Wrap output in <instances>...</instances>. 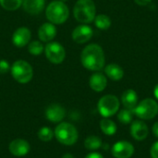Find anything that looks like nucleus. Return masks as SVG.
<instances>
[{
  "instance_id": "0eeeda50",
  "label": "nucleus",
  "mask_w": 158,
  "mask_h": 158,
  "mask_svg": "<svg viewBox=\"0 0 158 158\" xmlns=\"http://www.w3.org/2000/svg\"><path fill=\"white\" fill-rule=\"evenodd\" d=\"M134 113L141 119H152L158 114L157 102L152 98H146L136 106L134 108Z\"/></svg>"
},
{
  "instance_id": "7ed1b4c3",
  "label": "nucleus",
  "mask_w": 158,
  "mask_h": 158,
  "mask_svg": "<svg viewBox=\"0 0 158 158\" xmlns=\"http://www.w3.org/2000/svg\"><path fill=\"white\" fill-rule=\"evenodd\" d=\"M45 15L51 23L63 24L69 19V10L66 3L59 0H55L47 6L45 9Z\"/></svg>"
},
{
  "instance_id": "dca6fc26",
  "label": "nucleus",
  "mask_w": 158,
  "mask_h": 158,
  "mask_svg": "<svg viewBox=\"0 0 158 158\" xmlns=\"http://www.w3.org/2000/svg\"><path fill=\"white\" fill-rule=\"evenodd\" d=\"M89 84L92 90H94V92L100 93L106 89L107 85V80L104 74L100 72H96L90 77Z\"/></svg>"
},
{
  "instance_id": "c756f323",
  "label": "nucleus",
  "mask_w": 158,
  "mask_h": 158,
  "mask_svg": "<svg viewBox=\"0 0 158 158\" xmlns=\"http://www.w3.org/2000/svg\"><path fill=\"white\" fill-rule=\"evenodd\" d=\"M152 0H134V2L136 4H138L139 6H146L147 4H149Z\"/></svg>"
},
{
  "instance_id": "1a4fd4ad",
  "label": "nucleus",
  "mask_w": 158,
  "mask_h": 158,
  "mask_svg": "<svg viewBox=\"0 0 158 158\" xmlns=\"http://www.w3.org/2000/svg\"><path fill=\"white\" fill-rule=\"evenodd\" d=\"M134 146L127 141H118L111 148V154L115 158H131L134 154Z\"/></svg>"
},
{
  "instance_id": "39448f33",
  "label": "nucleus",
  "mask_w": 158,
  "mask_h": 158,
  "mask_svg": "<svg viewBox=\"0 0 158 158\" xmlns=\"http://www.w3.org/2000/svg\"><path fill=\"white\" fill-rule=\"evenodd\" d=\"M10 71L13 79L21 84L30 82L33 76V69L31 64L25 60L15 61L10 67Z\"/></svg>"
},
{
  "instance_id": "f3484780",
  "label": "nucleus",
  "mask_w": 158,
  "mask_h": 158,
  "mask_svg": "<svg viewBox=\"0 0 158 158\" xmlns=\"http://www.w3.org/2000/svg\"><path fill=\"white\" fill-rule=\"evenodd\" d=\"M44 5L45 0H22L23 9L31 15L40 14L44 10Z\"/></svg>"
},
{
  "instance_id": "c85d7f7f",
  "label": "nucleus",
  "mask_w": 158,
  "mask_h": 158,
  "mask_svg": "<svg viewBox=\"0 0 158 158\" xmlns=\"http://www.w3.org/2000/svg\"><path fill=\"white\" fill-rule=\"evenodd\" d=\"M84 158H104L103 156L99 153H96V152H94V153H90L88 154Z\"/></svg>"
},
{
  "instance_id": "2eb2a0df",
  "label": "nucleus",
  "mask_w": 158,
  "mask_h": 158,
  "mask_svg": "<svg viewBox=\"0 0 158 158\" xmlns=\"http://www.w3.org/2000/svg\"><path fill=\"white\" fill-rule=\"evenodd\" d=\"M38 36L42 42L49 43L56 36V28L51 22L44 23L38 30Z\"/></svg>"
},
{
  "instance_id": "4be33fe9",
  "label": "nucleus",
  "mask_w": 158,
  "mask_h": 158,
  "mask_svg": "<svg viewBox=\"0 0 158 158\" xmlns=\"http://www.w3.org/2000/svg\"><path fill=\"white\" fill-rule=\"evenodd\" d=\"M94 24L98 29L106 31V30L109 29V27L111 26V19L108 16H106L105 14H100V15L95 16Z\"/></svg>"
},
{
  "instance_id": "bb28decb",
  "label": "nucleus",
  "mask_w": 158,
  "mask_h": 158,
  "mask_svg": "<svg viewBox=\"0 0 158 158\" xmlns=\"http://www.w3.org/2000/svg\"><path fill=\"white\" fill-rule=\"evenodd\" d=\"M10 70V65L5 59H0V74H6Z\"/></svg>"
},
{
  "instance_id": "ddd939ff",
  "label": "nucleus",
  "mask_w": 158,
  "mask_h": 158,
  "mask_svg": "<svg viewBox=\"0 0 158 158\" xmlns=\"http://www.w3.org/2000/svg\"><path fill=\"white\" fill-rule=\"evenodd\" d=\"M45 117L51 122L59 123L66 117V110L62 106L58 104H52L46 108Z\"/></svg>"
},
{
  "instance_id": "6e6552de",
  "label": "nucleus",
  "mask_w": 158,
  "mask_h": 158,
  "mask_svg": "<svg viewBox=\"0 0 158 158\" xmlns=\"http://www.w3.org/2000/svg\"><path fill=\"white\" fill-rule=\"evenodd\" d=\"M46 58L53 64H60L66 57V51L63 45L57 42H49L44 47Z\"/></svg>"
},
{
  "instance_id": "a211bd4d",
  "label": "nucleus",
  "mask_w": 158,
  "mask_h": 158,
  "mask_svg": "<svg viewBox=\"0 0 158 158\" xmlns=\"http://www.w3.org/2000/svg\"><path fill=\"white\" fill-rule=\"evenodd\" d=\"M121 102L122 105L130 110H132L138 105V94L132 89L126 90L121 94Z\"/></svg>"
},
{
  "instance_id": "2f4dec72",
  "label": "nucleus",
  "mask_w": 158,
  "mask_h": 158,
  "mask_svg": "<svg viewBox=\"0 0 158 158\" xmlns=\"http://www.w3.org/2000/svg\"><path fill=\"white\" fill-rule=\"evenodd\" d=\"M154 94H155V96L156 98L158 100V84L155 87V90H154Z\"/></svg>"
},
{
  "instance_id": "7c9ffc66",
  "label": "nucleus",
  "mask_w": 158,
  "mask_h": 158,
  "mask_svg": "<svg viewBox=\"0 0 158 158\" xmlns=\"http://www.w3.org/2000/svg\"><path fill=\"white\" fill-rule=\"evenodd\" d=\"M152 130H153V133H154V135H155L156 138H158V121L154 124V126H153Z\"/></svg>"
},
{
  "instance_id": "72a5a7b5",
  "label": "nucleus",
  "mask_w": 158,
  "mask_h": 158,
  "mask_svg": "<svg viewBox=\"0 0 158 158\" xmlns=\"http://www.w3.org/2000/svg\"><path fill=\"white\" fill-rule=\"evenodd\" d=\"M59 1H61V2H64V3H65V2H67V1H69V0H59Z\"/></svg>"
},
{
  "instance_id": "423d86ee",
  "label": "nucleus",
  "mask_w": 158,
  "mask_h": 158,
  "mask_svg": "<svg viewBox=\"0 0 158 158\" xmlns=\"http://www.w3.org/2000/svg\"><path fill=\"white\" fill-rule=\"evenodd\" d=\"M120 102L118 98L113 94H106L100 98L97 104V109L103 118H108L118 111Z\"/></svg>"
},
{
  "instance_id": "f03ea898",
  "label": "nucleus",
  "mask_w": 158,
  "mask_h": 158,
  "mask_svg": "<svg viewBox=\"0 0 158 158\" xmlns=\"http://www.w3.org/2000/svg\"><path fill=\"white\" fill-rule=\"evenodd\" d=\"M73 15L77 21L83 24L94 21L96 15L94 2L93 0H78L73 8Z\"/></svg>"
},
{
  "instance_id": "9d476101",
  "label": "nucleus",
  "mask_w": 158,
  "mask_h": 158,
  "mask_svg": "<svg viewBox=\"0 0 158 158\" xmlns=\"http://www.w3.org/2000/svg\"><path fill=\"white\" fill-rule=\"evenodd\" d=\"M93 34H94V31L90 26L86 24H81L73 30L71 37H72V40L77 44H85L89 40H91V38L93 37Z\"/></svg>"
},
{
  "instance_id": "6ab92c4d",
  "label": "nucleus",
  "mask_w": 158,
  "mask_h": 158,
  "mask_svg": "<svg viewBox=\"0 0 158 158\" xmlns=\"http://www.w3.org/2000/svg\"><path fill=\"white\" fill-rule=\"evenodd\" d=\"M106 75L112 81H120L124 76V71L120 66L118 64H109L105 68Z\"/></svg>"
},
{
  "instance_id": "393cba45",
  "label": "nucleus",
  "mask_w": 158,
  "mask_h": 158,
  "mask_svg": "<svg viewBox=\"0 0 158 158\" xmlns=\"http://www.w3.org/2000/svg\"><path fill=\"white\" fill-rule=\"evenodd\" d=\"M132 118H133V115L132 112L130 109H122L118 112V119L120 123L128 125L130 123L132 122Z\"/></svg>"
},
{
  "instance_id": "9b49d317",
  "label": "nucleus",
  "mask_w": 158,
  "mask_h": 158,
  "mask_svg": "<svg viewBox=\"0 0 158 158\" xmlns=\"http://www.w3.org/2000/svg\"><path fill=\"white\" fill-rule=\"evenodd\" d=\"M31 38V32L27 27L18 28L12 35V43L17 47H23L28 45Z\"/></svg>"
},
{
  "instance_id": "5701e85b",
  "label": "nucleus",
  "mask_w": 158,
  "mask_h": 158,
  "mask_svg": "<svg viewBox=\"0 0 158 158\" xmlns=\"http://www.w3.org/2000/svg\"><path fill=\"white\" fill-rule=\"evenodd\" d=\"M0 6L6 10L14 11L22 6V0H0Z\"/></svg>"
},
{
  "instance_id": "a878e982",
  "label": "nucleus",
  "mask_w": 158,
  "mask_h": 158,
  "mask_svg": "<svg viewBox=\"0 0 158 158\" xmlns=\"http://www.w3.org/2000/svg\"><path fill=\"white\" fill-rule=\"evenodd\" d=\"M38 138L43 142H49L54 137V131L49 127H43L38 131Z\"/></svg>"
},
{
  "instance_id": "20e7f679",
  "label": "nucleus",
  "mask_w": 158,
  "mask_h": 158,
  "mask_svg": "<svg viewBox=\"0 0 158 158\" xmlns=\"http://www.w3.org/2000/svg\"><path fill=\"white\" fill-rule=\"evenodd\" d=\"M54 135L60 143L67 146L75 144L79 138L76 127L68 122H60L56 127Z\"/></svg>"
},
{
  "instance_id": "412c9836",
  "label": "nucleus",
  "mask_w": 158,
  "mask_h": 158,
  "mask_svg": "<svg viewBox=\"0 0 158 158\" xmlns=\"http://www.w3.org/2000/svg\"><path fill=\"white\" fill-rule=\"evenodd\" d=\"M103 143L100 137L95 136V135H91L88 136L85 141H84V146L86 149L90 150V151H95L98 150L100 147H102Z\"/></svg>"
},
{
  "instance_id": "4468645a",
  "label": "nucleus",
  "mask_w": 158,
  "mask_h": 158,
  "mask_svg": "<svg viewBox=\"0 0 158 158\" xmlns=\"http://www.w3.org/2000/svg\"><path fill=\"white\" fill-rule=\"evenodd\" d=\"M131 134L136 141H143L149 134V129L143 120H135L131 125Z\"/></svg>"
},
{
  "instance_id": "473e14b6",
  "label": "nucleus",
  "mask_w": 158,
  "mask_h": 158,
  "mask_svg": "<svg viewBox=\"0 0 158 158\" xmlns=\"http://www.w3.org/2000/svg\"><path fill=\"white\" fill-rule=\"evenodd\" d=\"M62 158H75L71 154H65Z\"/></svg>"
},
{
  "instance_id": "cd10ccee",
  "label": "nucleus",
  "mask_w": 158,
  "mask_h": 158,
  "mask_svg": "<svg viewBox=\"0 0 158 158\" xmlns=\"http://www.w3.org/2000/svg\"><path fill=\"white\" fill-rule=\"evenodd\" d=\"M150 155L152 158H158V141L152 145L150 149Z\"/></svg>"
},
{
  "instance_id": "aec40b11",
  "label": "nucleus",
  "mask_w": 158,
  "mask_h": 158,
  "mask_svg": "<svg viewBox=\"0 0 158 158\" xmlns=\"http://www.w3.org/2000/svg\"><path fill=\"white\" fill-rule=\"evenodd\" d=\"M100 129L102 132L106 135H114L117 132V125L116 123L109 118H103L100 121Z\"/></svg>"
},
{
  "instance_id": "b1692460",
  "label": "nucleus",
  "mask_w": 158,
  "mask_h": 158,
  "mask_svg": "<svg viewBox=\"0 0 158 158\" xmlns=\"http://www.w3.org/2000/svg\"><path fill=\"white\" fill-rule=\"evenodd\" d=\"M44 50V44L39 41H32L28 44V51L32 56H40Z\"/></svg>"
},
{
  "instance_id": "f257e3e1",
  "label": "nucleus",
  "mask_w": 158,
  "mask_h": 158,
  "mask_svg": "<svg viewBox=\"0 0 158 158\" xmlns=\"http://www.w3.org/2000/svg\"><path fill=\"white\" fill-rule=\"evenodd\" d=\"M81 61L86 69L92 71L101 70L106 62L103 48L96 44L85 46L81 55Z\"/></svg>"
},
{
  "instance_id": "f8f14e48",
  "label": "nucleus",
  "mask_w": 158,
  "mask_h": 158,
  "mask_svg": "<svg viewBox=\"0 0 158 158\" xmlns=\"http://www.w3.org/2000/svg\"><path fill=\"white\" fill-rule=\"evenodd\" d=\"M8 150H9L11 155L18 156V157H20V156H26L30 152L31 146H30V143L26 140L16 139V140H13L9 143Z\"/></svg>"
}]
</instances>
